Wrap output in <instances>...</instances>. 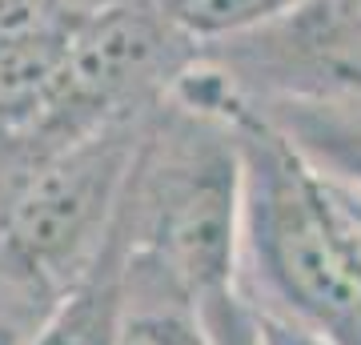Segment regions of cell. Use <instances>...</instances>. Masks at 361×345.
<instances>
[{"label":"cell","mask_w":361,"mask_h":345,"mask_svg":"<svg viewBox=\"0 0 361 345\" xmlns=\"http://www.w3.org/2000/svg\"><path fill=\"white\" fill-rule=\"evenodd\" d=\"M125 221V217H121ZM113 345H213L201 305L165 273L125 249Z\"/></svg>","instance_id":"7"},{"label":"cell","mask_w":361,"mask_h":345,"mask_svg":"<svg viewBox=\"0 0 361 345\" xmlns=\"http://www.w3.org/2000/svg\"><path fill=\"white\" fill-rule=\"evenodd\" d=\"M205 56L257 109H341L361 101V0H297Z\"/></svg>","instance_id":"5"},{"label":"cell","mask_w":361,"mask_h":345,"mask_svg":"<svg viewBox=\"0 0 361 345\" xmlns=\"http://www.w3.org/2000/svg\"><path fill=\"white\" fill-rule=\"evenodd\" d=\"M237 137L245 161L241 293L325 341L361 345V225L337 181L257 104L241 113Z\"/></svg>","instance_id":"1"},{"label":"cell","mask_w":361,"mask_h":345,"mask_svg":"<svg viewBox=\"0 0 361 345\" xmlns=\"http://www.w3.org/2000/svg\"><path fill=\"white\" fill-rule=\"evenodd\" d=\"M68 28L0 40V128L32 145L65 141Z\"/></svg>","instance_id":"6"},{"label":"cell","mask_w":361,"mask_h":345,"mask_svg":"<svg viewBox=\"0 0 361 345\" xmlns=\"http://www.w3.org/2000/svg\"><path fill=\"white\" fill-rule=\"evenodd\" d=\"M253 305V301H249ZM257 309V321H261V333H265V345H334V341H325L322 333H313L305 329V325H297V321L281 317V313H269V309Z\"/></svg>","instance_id":"10"},{"label":"cell","mask_w":361,"mask_h":345,"mask_svg":"<svg viewBox=\"0 0 361 345\" xmlns=\"http://www.w3.org/2000/svg\"><path fill=\"white\" fill-rule=\"evenodd\" d=\"M121 265H125V221L116 225L92 273L56 305L37 345H113V325L121 309Z\"/></svg>","instance_id":"8"},{"label":"cell","mask_w":361,"mask_h":345,"mask_svg":"<svg viewBox=\"0 0 361 345\" xmlns=\"http://www.w3.org/2000/svg\"><path fill=\"white\" fill-rule=\"evenodd\" d=\"M201 44L157 0H113L68 25L65 141L113 116L145 113L173 92Z\"/></svg>","instance_id":"4"},{"label":"cell","mask_w":361,"mask_h":345,"mask_svg":"<svg viewBox=\"0 0 361 345\" xmlns=\"http://www.w3.org/2000/svg\"><path fill=\"white\" fill-rule=\"evenodd\" d=\"M313 113H325V116H334V121H345V125L361 128V101H349L341 109H313Z\"/></svg>","instance_id":"11"},{"label":"cell","mask_w":361,"mask_h":345,"mask_svg":"<svg viewBox=\"0 0 361 345\" xmlns=\"http://www.w3.org/2000/svg\"><path fill=\"white\" fill-rule=\"evenodd\" d=\"M157 104L44 145L0 201V282L65 301L104 257Z\"/></svg>","instance_id":"3"},{"label":"cell","mask_w":361,"mask_h":345,"mask_svg":"<svg viewBox=\"0 0 361 345\" xmlns=\"http://www.w3.org/2000/svg\"><path fill=\"white\" fill-rule=\"evenodd\" d=\"M337 181V177H334ZM337 189H341V197H345V205H349V213H353V221L361 225V189L357 185H345V181H337Z\"/></svg>","instance_id":"12"},{"label":"cell","mask_w":361,"mask_h":345,"mask_svg":"<svg viewBox=\"0 0 361 345\" xmlns=\"http://www.w3.org/2000/svg\"><path fill=\"white\" fill-rule=\"evenodd\" d=\"M241 116L177 97L157 104L125 197V249L153 261L197 305L241 282Z\"/></svg>","instance_id":"2"},{"label":"cell","mask_w":361,"mask_h":345,"mask_svg":"<svg viewBox=\"0 0 361 345\" xmlns=\"http://www.w3.org/2000/svg\"><path fill=\"white\" fill-rule=\"evenodd\" d=\"M52 313L56 301H44L13 282H0V345H37Z\"/></svg>","instance_id":"9"}]
</instances>
